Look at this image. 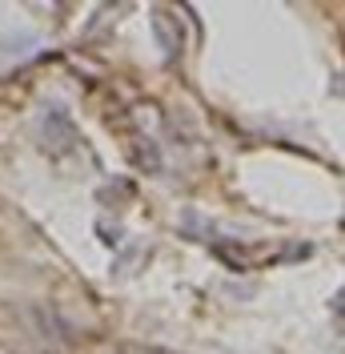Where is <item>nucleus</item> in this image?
Instances as JSON below:
<instances>
[{
    "label": "nucleus",
    "instance_id": "f257e3e1",
    "mask_svg": "<svg viewBox=\"0 0 345 354\" xmlns=\"http://www.w3.org/2000/svg\"><path fill=\"white\" fill-rule=\"evenodd\" d=\"M149 24H152V37L161 44V53H165V61H181V53H185V28L177 21V12L165 8V4H157L149 12Z\"/></svg>",
    "mask_w": 345,
    "mask_h": 354
},
{
    "label": "nucleus",
    "instance_id": "f03ea898",
    "mask_svg": "<svg viewBox=\"0 0 345 354\" xmlns=\"http://www.w3.org/2000/svg\"><path fill=\"white\" fill-rule=\"evenodd\" d=\"M72 137H77V133H72V125H68L65 113H48V117H44V145H48V149L61 153V149L72 145Z\"/></svg>",
    "mask_w": 345,
    "mask_h": 354
},
{
    "label": "nucleus",
    "instance_id": "7ed1b4c3",
    "mask_svg": "<svg viewBox=\"0 0 345 354\" xmlns=\"http://www.w3.org/2000/svg\"><path fill=\"white\" fill-rule=\"evenodd\" d=\"M137 165H141V169H161V153H157V145H137Z\"/></svg>",
    "mask_w": 345,
    "mask_h": 354
}]
</instances>
